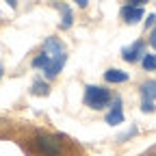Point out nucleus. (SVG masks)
<instances>
[{"label": "nucleus", "mask_w": 156, "mask_h": 156, "mask_svg": "<svg viewBox=\"0 0 156 156\" xmlns=\"http://www.w3.org/2000/svg\"><path fill=\"white\" fill-rule=\"evenodd\" d=\"M119 15L126 24H136V22H141V17H143V7H132V5H126L119 9Z\"/></svg>", "instance_id": "6"}, {"label": "nucleus", "mask_w": 156, "mask_h": 156, "mask_svg": "<svg viewBox=\"0 0 156 156\" xmlns=\"http://www.w3.org/2000/svg\"><path fill=\"white\" fill-rule=\"evenodd\" d=\"M141 65L145 72H156V54H143Z\"/></svg>", "instance_id": "12"}, {"label": "nucleus", "mask_w": 156, "mask_h": 156, "mask_svg": "<svg viewBox=\"0 0 156 156\" xmlns=\"http://www.w3.org/2000/svg\"><path fill=\"white\" fill-rule=\"evenodd\" d=\"M111 100H113V95L106 87H98V85H87L85 87V95H83L85 106H89L93 111H102V108L108 106Z\"/></svg>", "instance_id": "1"}, {"label": "nucleus", "mask_w": 156, "mask_h": 156, "mask_svg": "<svg viewBox=\"0 0 156 156\" xmlns=\"http://www.w3.org/2000/svg\"><path fill=\"white\" fill-rule=\"evenodd\" d=\"M143 156H156V152H147V154H143Z\"/></svg>", "instance_id": "21"}, {"label": "nucleus", "mask_w": 156, "mask_h": 156, "mask_svg": "<svg viewBox=\"0 0 156 156\" xmlns=\"http://www.w3.org/2000/svg\"><path fill=\"white\" fill-rule=\"evenodd\" d=\"M7 2H9V7H13V9L17 7V2H15V0H7Z\"/></svg>", "instance_id": "20"}, {"label": "nucleus", "mask_w": 156, "mask_h": 156, "mask_svg": "<svg viewBox=\"0 0 156 156\" xmlns=\"http://www.w3.org/2000/svg\"><path fill=\"white\" fill-rule=\"evenodd\" d=\"M106 124H111V126H119V124H124V108H122V98H119V95L113 98L111 111L106 113Z\"/></svg>", "instance_id": "5"}, {"label": "nucleus", "mask_w": 156, "mask_h": 156, "mask_svg": "<svg viewBox=\"0 0 156 156\" xmlns=\"http://www.w3.org/2000/svg\"><path fill=\"white\" fill-rule=\"evenodd\" d=\"M30 93L33 95H48L50 93V87H48L46 80H35L33 87H30Z\"/></svg>", "instance_id": "11"}, {"label": "nucleus", "mask_w": 156, "mask_h": 156, "mask_svg": "<svg viewBox=\"0 0 156 156\" xmlns=\"http://www.w3.org/2000/svg\"><path fill=\"white\" fill-rule=\"evenodd\" d=\"M141 111H143V113H154V102H145V100H143V102H141Z\"/></svg>", "instance_id": "14"}, {"label": "nucleus", "mask_w": 156, "mask_h": 156, "mask_svg": "<svg viewBox=\"0 0 156 156\" xmlns=\"http://www.w3.org/2000/svg\"><path fill=\"white\" fill-rule=\"evenodd\" d=\"M150 46L154 48V52H156V26L152 28V33H150Z\"/></svg>", "instance_id": "16"}, {"label": "nucleus", "mask_w": 156, "mask_h": 156, "mask_svg": "<svg viewBox=\"0 0 156 156\" xmlns=\"http://www.w3.org/2000/svg\"><path fill=\"white\" fill-rule=\"evenodd\" d=\"M35 145L46 156H58L61 154V141H58L56 136H52V134H37Z\"/></svg>", "instance_id": "2"}, {"label": "nucleus", "mask_w": 156, "mask_h": 156, "mask_svg": "<svg viewBox=\"0 0 156 156\" xmlns=\"http://www.w3.org/2000/svg\"><path fill=\"white\" fill-rule=\"evenodd\" d=\"M134 134H136V126H132V128H130L126 134H122V136H119V141H128L130 136H134Z\"/></svg>", "instance_id": "15"}, {"label": "nucleus", "mask_w": 156, "mask_h": 156, "mask_svg": "<svg viewBox=\"0 0 156 156\" xmlns=\"http://www.w3.org/2000/svg\"><path fill=\"white\" fill-rule=\"evenodd\" d=\"M2 72H5V67H2V65H0V78H2Z\"/></svg>", "instance_id": "22"}, {"label": "nucleus", "mask_w": 156, "mask_h": 156, "mask_svg": "<svg viewBox=\"0 0 156 156\" xmlns=\"http://www.w3.org/2000/svg\"><path fill=\"white\" fill-rule=\"evenodd\" d=\"M128 2H130L132 7H143L145 2H150V0H128Z\"/></svg>", "instance_id": "17"}, {"label": "nucleus", "mask_w": 156, "mask_h": 156, "mask_svg": "<svg viewBox=\"0 0 156 156\" xmlns=\"http://www.w3.org/2000/svg\"><path fill=\"white\" fill-rule=\"evenodd\" d=\"M156 24V15L152 13V15H147V22H145V26H154Z\"/></svg>", "instance_id": "18"}, {"label": "nucleus", "mask_w": 156, "mask_h": 156, "mask_svg": "<svg viewBox=\"0 0 156 156\" xmlns=\"http://www.w3.org/2000/svg\"><path fill=\"white\" fill-rule=\"evenodd\" d=\"M128 78H130V76H128L124 69H117V67H111V69H106V72H104V80H106V83H111V85L126 83Z\"/></svg>", "instance_id": "7"}, {"label": "nucleus", "mask_w": 156, "mask_h": 156, "mask_svg": "<svg viewBox=\"0 0 156 156\" xmlns=\"http://www.w3.org/2000/svg\"><path fill=\"white\" fill-rule=\"evenodd\" d=\"M65 61H67V54H65V52L50 56V63L44 67V76H46V80H52V78H56L58 74H61V69H63Z\"/></svg>", "instance_id": "3"}, {"label": "nucleus", "mask_w": 156, "mask_h": 156, "mask_svg": "<svg viewBox=\"0 0 156 156\" xmlns=\"http://www.w3.org/2000/svg\"><path fill=\"white\" fill-rule=\"evenodd\" d=\"M141 98L145 102H154L156 100V80H145L141 85Z\"/></svg>", "instance_id": "10"}, {"label": "nucleus", "mask_w": 156, "mask_h": 156, "mask_svg": "<svg viewBox=\"0 0 156 156\" xmlns=\"http://www.w3.org/2000/svg\"><path fill=\"white\" fill-rule=\"evenodd\" d=\"M48 63H50V54H46V52L37 54V56L33 58V67H35V69H44Z\"/></svg>", "instance_id": "13"}, {"label": "nucleus", "mask_w": 156, "mask_h": 156, "mask_svg": "<svg viewBox=\"0 0 156 156\" xmlns=\"http://www.w3.org/2000/svg\"><path fill=\"white\" fill-rule=\"evenodd\" d=\"M44 52H46V54H50V56H54V54L65 52V46L58 41L56 37H48V39H46V44H44Z\"/></svg>", "instance_id": "9"}, {"label": "nucleus", "mask_w": 156, "mask_h": 156, "mask_svg": "<svg viewBox=\"0 0 156 156\" xmlns=\"http://www.w3.org/2000/svg\"><path fill=\"white\" fill-rule=\"evenodd\" d=\"M143 50H145V44L141 41V39H136L132 46H128V48L122 50V58L128 61V63H136V61H141V58H143V54H145Z\"/></svg>", "instance_id": "4"}, {"label": "nucleus", "mask_w": 156, "mask_h": 156, "mask_svg": "<svg viewBox=\"0 0 156 156\" xmlns=\"http://www.w3.org/2000/svg\"><path fill=\"white\" fill-rule=\"evenodd\" d=\"M74 2H76L78 7H83V9H85V7L89 5V0H74Z\"/></svg>", "instance_id": "19"}, {"label": "nucleus", "mask_w": 156, "mask_h": 156, "mask_svg": "<svg viewBox=\"0 0 156 156\" xmlns=\"http://www.w3.org/2000/svg\"><path fill=\"white\" fill-rule=\"evenodd\" d=\"M54 7L58 9V13H61V28H69L74 24V13L72 9L65 5V2H54Z\"/></svg>", "instance_id": "8"}]
</instances>
